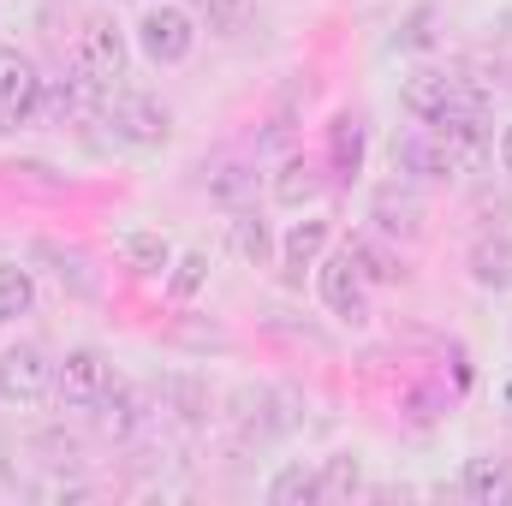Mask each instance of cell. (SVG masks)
I'll return each instance as SVG.
<instances>
[{
	"instance_id": "19",
	"label": "cell",
	"mask_w": 512,
	"mask_h": 506,
	"mask_svg": "<svg viewBox=\"0 0 512 506\" xmlns=\"http://www.w3.org/2000/svg\"><path fill=\"white\" fill-rule=\"evenodd\" d=\"M459 489H465V501H477V506L507 501V495H512V465H507V459H465Z\"/></svg>"
},
{
	"instance_id": "4",
	"label": "cell",
	"mask_w": 512,
	"mask_h": 506,
	"mask_svg": "<svg viewBox=\"0 0 512 506\" xmlns=\"http://www.w3.org/2000/svg\"><path fill=\"white\" fill-rule=\"evenodd\" d=\"M316 292H322V304H328L334 322H346V328H364L370 322V280H364V268L346 251L316 262Z\"/></svg>"
},
{
	"instance_id": "25",
	"label": "cell",
	"mask_w": 512,
	"mask_h": 506,
	"mask_svg": "<svg viewBox=\"0 0 512 506\" xmlns=\"http://www.w3.org/2000/svg\"><path fill=\"white\" fill-rule=\"evenodd\" d=\"M203 286H209V251H179L173 268H167V292H173L179 304H191Z\"/></svg>"
},
{
	"instance_id": "16",
	"label": "cell",
	"mask_w": 512,
	"mask_h": 506,
	"mask_svg": "<svg viewBox=\"0 0 512 506\" xmlns=\"http://www.w3.org/2000/svg\"><path fill=\"white\" fill-rule=\"evenodd\" d=\"M173 256H179V251H173L155 227H131V233H120V262H126L137 280H167Z\"/></svg>"
},
{
	"instance_id": "8",
	"label": "cell",
	"mask_w": 512,
	"mask_h": 506,
	"mask_svg": "<svg viewBox=\"0 0 512 506\" xmlns=\"http://www.w3.org/2000/svg\"><path fill=\"white\" fill-rule=\"evenodd\" d=\"M233 417H239V429L256 435V441H274V435H292L298 429V399L286 393V387H239L233 393Z\"/></svg>"
},
{
	"instance_id": "3",
	"label": "cell",
	"mask_w": 512,
	"mask_h": 506,
	"mask_svg": "<svg viewBox=\"0 0 512 506\" xmlns=\"http://www.w3.org/2000/svg\"><path fill=\"white\" fill-rule=\"evenodd\" d=\"M42 90L48 78L36 72V60L12 42H0V131H24L42 114Z\"/></svg>"
},
{
	"instance_id": "6",
	"label": "cell",
	"mask_w": 512,
	"mask_h": 506,
	"mask_svg": "<svg viewBox=\"0 0 512 506\" xmlns=\"http://www.w3.org/2000/svg\"><path fill=\"white\" fill-rule=\"evenodd\" d=\"M108 126H114V137L131 143V149H161V143L173 137V114H167L155 96H143V90H114Z\"/></svg>"
},
{
	"instance_id": "26",
	"label": "cell",
	"mask_w": 512,
	"mask_h": 506,
	"mask_svg": "<svg viewBox=\"0 0 512 506\" xmlns=\"http://www.w3.org/2000/svg\"><path fill=\"white\" fill-rule=\"evenodd\" d=\"M203 18L215 36H245L256 18V0H203Z\"/></svg>"
},
{
	"instance_id": "29",
	"label": "cell",
	"mask_w": 512,
	"mask_h": 506,
	"mask_svg": "<svg viewBox=\"0 0 512 506\" xmlns=\"http://www.w3.org/2000/svg\"><path fill=\"white\" fill-rule=\"evenodd\" d=\"M429 24H435V6H417V12L405 18V36H399V42H405V48H429V42H435Z\"/></svg>"
},
{
	"instance_id": "15",
	"label": "cell",
	"mask_w": 512,
	"mask_h": 506,
	"mask_svg": "<svg viewBox=\"0 0 512 506\" xmlns=\"http://www.w3.org/2000/svg\"><path fill=\"white\" fill-rule=\"evenodd\" d=\"M346 256L364 268L370 286H399V280H405V256H399V245L382 239V233H352V239H346Z\"/></svg>"
},
{
	"instance_id": "28",
	"label": "cell",
	"mask_w": 512,
	"mask_h": 506,
	"mask_svg": "<svg viewBox=\"0 0 512 506\" xmlns=\"http://www.w3.org/2000/svg\"><path fill=\"white\" fill-rule=\"evenodd\" d=\"M42 256L54 262V274H60V286H72V292H96V280H90V268H84V256H78V251H60V245H42Z\"/></svg>"
},
{
	"instance_id": "24",
	"label": "cell",
	"mask_w": 512,
	"mask_h": 506,
	"mask_svg": "<svg viewBox=\"0 0 512 506\" xmlns=\"http://www.w3.org/2000/svg\"><path fill=\"white\" fill-rule=\"evenodd\" d=\"M316 483H322V501H352V495H364V465H358V453H328V459L316 465Z\"/></svg>"
},
{
	"instance_id": "21",
	"label": "cell",
	"mask_w": 512,
	"mask_h": 506,
	"mask_svg": "<svg viewBox=\"0 0 512 506\" xmlns=\"http://www.w3.org/2000/svg\"><path fill=\"white\" fill-rule=\"evenodd\" d=\"M322 501V483H316V465L292 459L268 477V506H316Z\"/></svg>"
},
{
	"instance_id": "22",
	"label": "cell",
	"mask_w": 512,
	"mask_h": 506,
	"mask_svg": "<svg viewBox=\"0 0 512 506\" xmlns=\"http://www.w3.org/2000/svg\"><path fill=\"white\" fill-rule=\"evenodd\" d=\"M203 185H209V197H215V203L245 209V197L256 191V167L245 161V155H227V161H215V167H209V179H203Z\"/></svg>"
},
{
	"instance_id": "13",
	"label": "cell",
	"mask_w": 512,
	"mask_h": 506,
	"mask_svg": "<svg viewBox=\"0 0 512 506\" xmlns=\"http://www.w3.org/2000/svg\"><path fill=\"white\" fill-rule=\"evenodd\" d=\"M96 423H102V435H114V441H137V435L155 423V411H149L143 387H126V381H114V387H108V399L96 405Z\"/></svg>"
},
{
	"instance_id": "23",
	"label": "cell",
	"mask_w": 512,
	"mask_h": 506,
	"mask_svg": "<svg viewBox=\"0 0 512 506\" xmlns=\"http://www.w3.org/2000/svg\"><path fill=\"white\" fill-rule=\"evenodd\" d=\"M36 310V274L24 262H0V328L24 322Z\"/></svg>"
},
{
	"instance_id": "30",
	"label": "cell",
	"mask_w": 512,
	"mask_h": 506,
	"mask_svg": "<svg viewBox=\"0 0 512 506\" xmlns=\"http://www.w3.org/2000/svg\"><path fill=\"white\" fill-rule=\"evenodd\" d=\"M495 161H501V173H512V126H501V137H495Z\"/></svg>"
},
{
	"instance_id": "1",
	"label": "cell",
	"mask_w": 512,
	"mask_h": 506,
	"mask_svg": "<svg viewBox=\"0 0 512 506\" xmlns=\"http://www.w3.org/2000/svg\"><path fill=\"white\" fill-rule=\"evenodd\" d=\"M197 48V12L179 6V0H161L137 18V54L149 66H185Z\"/></svg>"
},
{
	"instance_id": "17",
	"label": "cell",
	"mask_w": 512,
	"mask_h": 506,
	"mask_svg": "<svg viewBox=\"0 0 512 506\" xmlns=\"http://www.w3.org/2000/svg\"><path fill=\"white\" fill-rule=\"evenodd\" d=\"M328 167H334V179H358L364 173V120L352 108L328 120Z\"/></svg>"
},
{
	"instance_id": "12",
	"label": "cell",
	"mask_w": 512,
	"mask_h": 506,
	"mask_svg": "<svg viewBox=\"0 0 512 506\" xmlns=\"http://www.w3.org/2000/svg\"><path fill=\"white\" fill-rule=\"evenodd\" d=\"M370 233H382L393 245H411V239H423V203H417V191L411 185H382L376 197H370Z\"/></svg>"
},
{
	"instance_id": "20",
	"label": "cell",
	"mask_w": 512,
	"mask_h": 506,
	"mask_svg": "<svg viewBox=\"0 0 512 506\" xmlns=\"http://www.w3.org/2000/svg\"><path fill=\"white\" fill-rule=\"evenodd\" d=\"M227 245H233L239 262H251V268H262L268 256L280 251V245H274V233H268V221L251 215V209H233V221H227Z\"/></svg>"
},
{
	"instance_id": "18",
	"label": "cell",
	"mask_w": 512,
	"mask_h": 506,
	"mask_svg": "<svg viewBox=\"0 0 512 506\" xmlns=\"http://www.w3.org/2000/svg\"><path fill=\"white\" fill-rule=\"evenodd\" d=\"M471 280L483 292H512V233H489L471 245Z\"/></svg>"
},
{
	"instance_id": "11",
	"label": "cell",
	"mask_w": 512,
	"mask_h": 506,
	"mask_svg": "<svg viewBox=\"0 0 512 506\" xmlns=\"http://www.w3.org/2000/svg\"><path fill=\"white\" fill-rule=\"evenodd\" d=\"M399 102H405V114H411V120L435 126V120H447V114L459 108V78H453V72H441V66H417V72H405Z\"/></svg>"
},
{
	"instance_id": "14",
	"label": "cell",
	"mask_w": 512,
	"mask_h": 506,
	"mask_svg": "<svg viewBox=\"0 0 512 506\" xmlns=\"http://www.w3.org/2000/svg\"><path fill=\"white\" fill-rule=\"evenodd\" d=\"M268 191H274V203H280V209H298V215H304V209H316V203H322L328 179H322V167H316V161L286 155V161L274 167V185H268Z\"/></svg>"
},
{
	"instance_id": "10",
	"label": "cell",
	"mask_w": 512,
	"mask_h": 506,
	"mask_svg": "<svg viewBox=\"0 0 512 506\" xmlns=\"http://www.w3.org/2000/svg\"><path fill=\"white\" fill-rule=\"evenodd\" d=\"M334 245V227L322 221V215H304V221H292L286 233H280V280L286 286H304V274H316V262L328 256Z\"/></svg>"
},
{
	"instance_id": "2",
	"label": "cell",
	"mask_w": 512,
	"mask_h": 506,
	"mask_svg": "<svg viewBox=\"0 0 512 506\" xmlns=\"http://www.w3.org/2000/svg\"><path fill=\"white\" fill-rule=\"evenodd\" d=\"M114 387V364L96 346H72L66 358H54V399L60 411H96Z\"/></svg>"
},
{
	"instance_id": "27",
	"label": "cell",
	"mask_w": 512,
	"mask_h": 506,
	"mask_svg": "<svg viewBox=\"0 0 512 506\" xmlns=\"http://www.w3.org/2000/svg\"><path fill=\"white\" fill-rule=\"evenodd\" d=\"M161 405H173L185 423H197V417L209 411V393H203L191 376H161Z\"/></svg>"
},
{
	"instance_id": "7",
	"label": "cell",
	"mask_w": 512,
	"mask_h": 506,
	"mask_svg": "<svg viewBox=\"0 0 512 506\" xmlns=\"http://www.w3.org/2000/svg\"><path fill=\"white\" fill-rule=\"evenodd\" d=\"M48 393H54V358H48L42 346L18 340V346L0 352V399H6V405H36V399H48Z\"/></svg>"
},
{
	"instance_id": "31",
	"label": "cell",
	"mask_w": 512,
	"mask_h": 506,
	"mask_svg": "<svg viewBox=\"0 0 512 506\" xmlns=\"http://www.w3.org/2000/svg\"><path fill=\"white\" fill-rule=\"evenodd\" d=\"M507 501H512V495H507Z\"/></svg>"
},
{
	"instance_id": "5",
	"label": "cell",
	"mask_w": 512,
	"mask_h": 506,
	"mask_svg": "<svg viewBox=\"0 0 512 506\" xmlns=\"http://www.w3.org/2000/svg\"><path fill=\"white\" fill-rule=\"evenodd\" d=\"M72 66H84L90 78H102V84L120 90V78H126V66H131L126 30H120L114 18H84V30H78V42H72Z\"/></svg>"
},
{
	"instance_id": "9",
	"label": "cell",
	"mask_w": 512,
	"mask_h": 506,
	"mask_svg": "<svg viewBox=\"0 0 512 506\" xmlns=\"http://www.w3.org/2000/svg\"><path fill=\"white\" fill-rule=\"evenodd\" d=\"M393 161H399V173L417 179V185H447V179H459V161H453L447 137H441L435 126L405 131V137L393 143Z\"/></svg>"
}]
</instances>
